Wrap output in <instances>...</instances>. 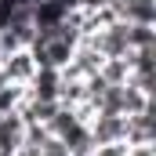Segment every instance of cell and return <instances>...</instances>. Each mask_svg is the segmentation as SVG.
<instances>
[{
    "instance_id": "cell-1",
    "label": "cell",
    "mask_w": 156,
    "mask_h": 156,
    "mask_svg": "<svg viewBox=\"0 0 156 156\" xmlns=\"http://www.w3.org/2000/svg\"><path fill=\"white\" fill-rule=\"evenodd\" d=\"M37 73V58L29 55V47L22 51H11V55H0V76L7 83H29Z\"/></svg>"
},
{
    "instance_id": "cell-2",
    "label": "cell",
    "mask_w": 156,
    "mask_h": 156,
    "mask_svg": "<svg viewBox=\"0 0 156 156\" xmlns=\"http://www.w3.org/2000/svg\"><path fill=\"white\" fill-rule=\"evenodd\" d=\"M123 127L127 120L120 113H94L87 120V131H91V142L94 145H109V142H123Z\"/></svg>"
},
{
    "instance_id": "cell-3",
    "label": "cell",
    "mask_w": 156,
    "mask_h": 156,
    "mask_svg": "<svg viewBox=\"0 0 156 156\" xmlns=\"http://www.w3.org/2000/svg\"><path fill=\"white\" fill-rule=\"evenodd\" d=\"M58 91H62V73L58 69H47V66H37L33 80L26 83V94L29 98H40V102H58Z\"/></svg>"
},
{
    "instance_id": "cell-4",
    "label": "cell",
    "mask_w": 156,
    "mask_h": 156,
    "mask_svg": "<svg viewBox=\"0 0 156 156\" xmlns=\"http://www.w3.org/2000/svg\"><path fill=\"white\" fill-rule=\"evenodd\" d=\"M127 127H123V142L127 145H153V134H156V120H153V105L142 109V113H131Z\"/></svg>"
},
{
    "instance_id": "cell-5",
    "label": "cell",
    "mask_w": 156,
    "mask_h": 156,
    "mask_svg": "<svg viewBox=\"0 0 156 156\" xmlns=\"http://www.w3.org/2000/svg\"><path fill=\"white\" fill-rule=\"evenodd\" d=\"M22 138H26V120L18 113H4L0 116V156H15L22 149Z\"/></svg>"
},
{
    "instance_id": "cell-6",
    "label": "cell",
    "mask_w": 156,
    "mask_h": 156,
    "mask_svg": "<svg viewBox=\"0 0 156 156\" xmlns=\"http://www.w3.org/2000/svg\"><path fill=\"white\" fill-rule=\"evenodd\" d=\"M98 73L105 83H127L131 80V58L123 55V58H105L102 66H98Z\"/></svg>"
},
{
    "instance_id": "cell-7",
    "label": "cell",
    "mask_w": 156,
    "mask_h": 156,
    "mask_svg": "<svg viewBox=\"0 0 156 156\" xmlns=\"http://www.w3.org/2000/svg\"><path fill=\"white\" fill-rule=\"evenodd\" d=\"M22 98H26V83H0V116L4 113H15L18 105H22Z\"/></svg>"
},
{
    "instance_id": "cell-8",
    "label": "cell",
    "mask_w": 156,
    "mask_h": 156,
    "mask_svg": "<svg viewBox=\"0 0 156 156\" xmlns=\"http://www.w3.org/2000/svg\"><path fill=\"white\" fill-rule=\"evenodd\" d=\"M127 33H131V51H134V47H153L156 44V29L153 26H131V22H127Z\"/></svg>"
},
{
    "instance_id": "cell-9",
    "label": "cell",
    "mask_w": 156,
    "mask_h": 156,
    "mask_svg": "<svg viewBox=\"0 0 156 156\" xmlns=\"http://www.w3.org/2000/svg\"><path fill=\"white\" fill-rule=\"evenodd\" d=\"M37 156H69V149H66V145H62V142L51 134V138H47V142L37 149Z\"/></svg>"
},
{
    "instance_id": "cell-10",
    "label": "cell",
    "mask_w": 156,
    "mask_h": 156,
    "mask_svg": "<svg viewBox=\"0 0 156 156\" xmlns=\"http://www.w3.org/2000/svg\"><path fill=\"white\" fill-rule=\"evenodd\" d=\"M91 156H127V142H109V145H94Z\"/></svg>"
}]
</instances>
